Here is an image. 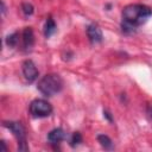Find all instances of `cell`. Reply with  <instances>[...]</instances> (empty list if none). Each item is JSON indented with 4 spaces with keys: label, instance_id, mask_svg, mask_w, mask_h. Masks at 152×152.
Masks as SVG:
<instances>
[{
    "label": "cell",
    "instance_id": "1",
    "mask_svg": "<svg viewBox=\"0 0 152 152\" xmlns=\"http://www.w3.org/2000/svg\"><path fill=\"white\" fill-rule=\"evenodd\" d=\"M122 31L127 32L133 31L135 27L145 24L147 19L152 15V10L141 4H132L127 5L122 10Z\"/></svg>",
    "mask_w": 152,
    "mask_h": 152
},
{
    "label": "cell",
    "instance_id": "8",
    "mask_svg": "<svg viewBox=\"0 0 152 152\" xmlns=\"http://www.w3.org/2000/svg\"><path fill=\"white\" fill-rule=\"evenodd\" d=\"M64 138H65V132L63 131V128H59V127L58 128H53L48 134V140L51 144H58L62 140H64Z\"/></svg>",
    "mask_w": 152,
    "mask_h": 152
},
{
    "label": "cell",
    "instance_id": "9",
    "mask_svg": "<svg viewBox=\"0 0 152 152\" xmlns=\"http://www.w3.org/2000/svg\"><path fill=\"white\" fill-rule=\"evenodd\" d=\"M56 28H57V26H56L55 20H53L51 17H49V18L46 19V21H45V25H44V36H45L46 38L51 37V36L56 32Z\"/></svg>",
    "mask_w": 152,
    "mask_h": 152
},
{
    "label": "cell",
    "instance_id": "13",
    "mask_svg": "<svg viewBox=\"0 0 152 152\" xmlns=\"http://www.w3.org/2000/svg\"><path fill=\"white\" fill-rule=\"evenodd\" d=\"M81 142H82V135H81V133H80V132L72 133V135H71V138H70V145H71L72 147H75L76 145H78V144H81Z\"/></svg>",
    "mask_w": 152,
    "mask_h": 152
},
{
    "label": "cell",
    "instance_id": "4",
    "mask_svg": "<svg viewBox=\"0 0 152 152\" xmlns=\"http://www.w3.org/2000/svg\"><path fill=\"white\" fill-rule=\"evenodd\" d=\"M30 113L34 118H45L52 113V106L43 99H36L30 103Z\"/></svg>",
    "mask_w": 152,
    "mask_h": 152
},
{
    "label": "cell",
    "instance_id": "7",
    "mask_svg": "<svg viewBox=\"0 0 152 152\" xmlns=\"http://www.w3.org/2000/svg\"><path fill=\"white\" fill-rule=\"evenodd\" d=\"M21 37H23V46L26 51L31 50V48L34 44V34H33V30L31 27H25L24 31L21 32Z\"/></svg>",
    "mask_w": 152,
    "mask_h": 152
},
{
    "label": "cell",
    "instance_id": "15",
    "mask_svg": "<svg viewBox=\"0 0 152 152\" xmlns=\"http://www.w3.org/2000/svg\"><path fill=\"white\" fill-rule=\"evenodd\" d=\"M146 113H147V115H148V116L152 119V106H148V107H147Z\"/></svg>",
    "mask_w": 152,
    "mask_h": 152
},
{
    "label": "cell",
    "instance_id": "11",
    "mask_svg": "<svg viewBox=\"0 0 152 152\" xmlns=\"http://www.w3.org/2000/svg\"><path fill=\"white\" fill-rule=\"evenodd\" d=\"M18 43H19V33L18 32H13L6 37V44L10 48H15L18 45Z\"/></svg>",
    "mask_w": 152,
    "mask_h": 152
},
{
    "label": "cell",
    "instance_id": "2",
    "mask_svg": "<svg viewBox=\"0 0 152 152\" xmlns=\"http://www.w3.org/2000/svg\"><path fill=\"white\" fill-rule=\"evenodd\" d=\"M37 89L44 96H53L63 89V80L57 74H48L38 81Z\"/></svg>",
    "mask_w": 152,
    "mask_h": 152
},
{
    "label": "cell",
    "instance_id": "17",
    "mask_svg": "<svg viewBox=\"0 0 152 152\" xmlns=\"http://www.w3.org/2000/svg\"><path fill=\"white\" fill-rule=\"evenodd\" d=\"M1 146H2V150H4V151H7V147H6V145H5V141H4V140L1 141Z\"/></svg>",
    "mask_w": 152,
    "mask_h": 152
},
{
    "label": "cell",
    "instance_id": "5",
    "mask_svg": "<svg viewBox=\"0 0 152 152\" xmlns=\"http://www.w3.org/2000/svg\"><path fill=\"white\" fill-rule=\"evenodd\" d=\"M21 69H23V74H24V77L26 78L27 82H34L37 78H38V69L36 66V64L31 61V59H26L23 65H21Z\"/></svg>",
    "mask_w": 152,
    "mask_h": 152
},
{
    "label": "cell",
    "instance_id": "16",
    "mask_svg": "<svg viewBox=\"0 0 152 152\" xmlns=\"http://www.w3.org/2000/svg\"><path fill=\"white\" fill-rule=\"evenodd\" d=\"M5 11H6V8H5V4H4V1H1V12H2V14L5 13Z\"/></svg>",
    "mask_w": 152,
    "mask_h": 152
},
{
    "label": "cell",
    "instance_id": "10",
    "mask_svg": "<svg viewBox=\"0 0 152 152\" xmlns=\"http://www.w3.org/2000/svg\"><path fill=\"white\" fill-rule=\"evenodd\" d=\"M97 141L100 142V145L104 150H113L114 148V144H113L112 139L106 134H99L97 135Z\"/></svg>",
    "mask_w": 152,
    "mask_h": 152
},
{
    "label": "cell",
    "instance_id": "12",
    "mask_svg": "<svg viewBox=\"0 0 152 152\" xmlns=\"http://www.w3.org/2000/svg\"><path fill=\"white\" fill-rule=\"evenodd\" d=\"M21 11H23V13H24L25 15L28 17V15L33 14L34 8H33L32 4H30V2H23V4H21Z\"/></svg>",
    "mask_w": 152,
    "mask_h": 152
},
{
    "label": "cell",
    "instance_id": "14",
    "mask_svg": "<svg viewBox=\"0 0 152 152\" xmlns=\"http://www.w3.org/2000/svg\"><path fill=\"white\" fill-rule=\"evenodd\" d=\"M103 116H106V118H107V120H108L109 122H112V121H113V119H112L110 114H109L107 110H103Z\"/></svg>",
    "mask_w": 152,
    "mask_h": 152
},
{
    "label": "cell",
    "instance_id": "3",
    "mask_svg": "<svg viewBox=\"0 0 152 152\" xmlns=\"http://www.w3.org/2000/svg\"><path fill=\"white\" fill-rule=\"evenodd\" d=\"M4 126L8 128L18 140V148L20 151H28V146L26 144V131L23 124L18 121H4Z\"/></svg>",
    "mask_w": 152,
    "mask_h": 152
},
{
    "label": "cell",
    "instance_id": "6",
    "mask_svg": "<svg viewBox=\"0 0 152 152\" xmlns=\"http://www.w3.org/2000/svg\"><path fill=\"white\" fill-rule=\"evenodd\" d=\"M87 36H88L89 40H90L93 44L101 43L102 39H103L102 31H101V28H100L96 24H90V25L87 27Z\"/></svg>",
    "mask_w": 152,
    "mask_h": 152
}]
</instances>
